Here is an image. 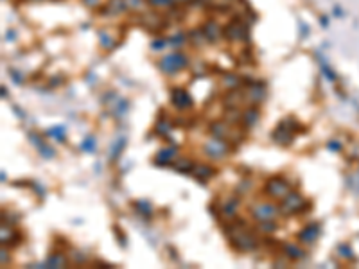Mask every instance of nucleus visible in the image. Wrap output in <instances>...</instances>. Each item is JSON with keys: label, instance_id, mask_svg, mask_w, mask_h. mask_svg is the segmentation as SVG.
Wrapping results in <instances>:
<instances>
[{"label": "nucleus", "instance_id": "f03ea898", "mask_svg": "<svg viewBox=\"0 0 359 269\" xmlns=\"http://www.w3.org/2000/svg\"><path fill=\"white\" fill-rule=\"evenodd\" d=\"M264 192L273 199H284L287 194L291 192V185L280 178V176H275V178H270L264 185Z\"/></svg>", "mask_w": 359, "mask_h": 269}, {"label": "nucleus", "instance_id": "4c0bfd02", "mask_svg": "<svg viewBox=\"0 0 359 269\" xmlns=\"http://www.w3.org/2000/svg\"><path fill=\"white\" fill-rule=\"evenodd\" d=\"M13 36H15V33H13V31H7V33H6V40H15Z\"/></svg>", "mask_w": 359, "mask_h": 269}, {"label": "nucleus", "instance_id": "dca6fc26", "mask_svg": "<svg viewBox=\"0 0 359 269\" xmlns=\"http://www.w3.org/2000/svg\"><path fill=\"white\" fill-rule=\"evenodd\" d=\"M176 147H166L162 149V151H158V154L155 156V164L156 165H167L171 164V160L176 156Z\"/></svg>", "mask_w": 359, "mask_h": 269}, {"label": "nucleus", "instance_id": "1a4fd4ad", "mask_svg": "<svg viewBox=\"0 0 359 269\" xmlns=\"http://www.w3.org/2000/svg\"><path fill=\"white\" fill-rule=\"evenodd\" d=\"M171 101L172 104L176 106L178 110H189L190 106H192V99H190V95L182 90V88H174L171 92Z\"/></svg>", "mask_w": 359, "mask_h": 269}, {"label": "nucleus", "instance_id": "ea45409f", "mask_svg": "<svg viewBox=\"0 0 359 269\" xmlns=\"http://www.w3.org/2000/svg\"><path fill=\"white\" fill-rule=\"evenodd\" d=\"M176 2H189V0H176Z\"/></svg>", "mask_w": 359, "mask_h": 269}, {"label": "nucleus", "instance_id": "9b49d317", "mask_svg": "<svg viewBox=\"0 0 359 269\" xmlns=\"http://www.w3.org/2000/svg\"><path fill=\"white\" fill-rule=\"evenodd\" d=\"M246 99L250 103H253V104H259L262 101L266 99V88L262 83H252V86H250V92L246 95Z\"/></svg>", "mask_w": 359, "mask_h": 269}, {"label": "nucleus", "instance_id": "f704fd0d", "mask_svg": "<svg viewBox=\"0 0 359 269\" xmlns=\"http://www.w3.org/2000/svg\"><path fill=\"white\" fill-rule=\"evenodd\" d=\"M321 72H323V74H325V76L329 77L331 81H336V76L332 74V70H331V68H329V66H327V65H321Z\"/></svg>", "mask_w": 359, "mask_h": 269}, {"label": "nucleus", "instance_id": "e433bc0d", "mask_svg": "<svg viewBox=\"0 0 359 269\" xmlns=\"http://www.w3.org/2000/svg\"><path fill=\"white\" fill-rule=\"evenodd\" d=\"M6 249H4V251H2V264H6V262H9V255H6Z\"/></svg>", "mask_w": 359, "mask_h": 269}, {"label": "nucleus", "instance_id": "ddd939ff", "mask_svg": "<svg viewBox=\"0 0 359 269\" xmlns=\"http://www.w3.org/2000/svg\"><path fill=\"white\" fill-rule=\"evenodd\" d=\"M203 33H205V36H207V41L215 43V41L223 36V29L215 22H207L203 25Z\"/></svg>", "mask_w": 359, "mask_h": 269}, {"label": "nucleus", "instance_id": "bb28decb", "mask_svg": "<svg viewBox=\"0 0 359 269\" xmlns=\"http://www.w3.org/2000/svg\"><path fill=\"white\" fill-rule=\"evenodd\" d=\"M47 135H49V137H56V140L63 142V140H65V127H63V126L50 127L49 131H47Z\"/></svg>", "mask_w": 359, "mask_h": 269}, {"label": "nucleus", "instance_id": "aec40b11", "mask_svg": "<svg viewBox=\"0 0 359 269\" xmlns=\"http://www.w3.org/2000/svg\"><path fill=\"white\" fill-rule=\"evenodd\" d=\"M284 255L287 258H291V260H300V258H304V249H300L298 246H295V244H286L284 246Z\"/></svg>", "mask_w": 359, "mask_h": 269}, {"label": "nucleus", "instance_id": "b1692460", "mask_svg": "<svg viewBox=\"0 0 359 269\" xmlns=\"http://www.w3.org/2000/svg\"><path fill=\"white\" fill-rule=\"evenodd\" d=\"M176 0H148V6L155 7V9H169V7H172V4H174Z\"/></svg>", "mask_w": 359, "mask_h": 269}, {"label": "nucleus", "instance_id": "f257e3e1", "mask_svg": "<svg viewBox=\"0 0 359 269\" xmlns=\"http://www.w3.org/2000/svg\"><path fill=\"white\" fill-rule=\"evenodd\" d=\"M227 233L230 242H232V246L237 251H252L259 244L257 237L248 230V226L244 225L243 221H239V225L235 223V225L227 226Z\"/></svg>", "mask_w": 359, "mask_h": 269}, {"label": "nucleus", "instance_id": "2eb2a0df", "mask_svg": "<svg viewBox=\"0 0 359 269\" xmlns=\"http://www.w3.org/2000/svg\"><path fill=\"white\" fill-rule=\"evenodd\" d=\"M260 119V113L257 108H248L246 111H243L241 117V124H244V127H253Z\"/></svg>", "mask_w": 359, "mask_h": 269}, {"label": "nucleus", "instance_id": "9d476101", "mask_svg": "<svg viewBox=\"0 0 359 269\" xmlns=\"http://www.w3.org/2000/svg\"><path fill=\"white\" fill-rule=\"evenodd\" d=\"M318 235H320V226H318V223H311V225H307L305 228H302L298 231L296 239L300 242H304V244H313L318 239Z\"/></svg>", "mask_w": 359, "mask_h": 269}, {"label": "nucleus", "instance_id": "72a5a7b5", "mask_svg": "<svg viewBox=\"0 0 359 269\" xmlns=\"http://www.w3.org/2000/svg\"><path fill=\"white\" fill-rule=\"evenodd\" d=\"M183 41H185V36H183V34H176V36H172L171 40H169V43H172V45H182Z\"/></svg>", "mask_w": 359, "mask_h": 269}, {"label": "nucleus", "instance_id": "a878e982", "mask_svg": "<svg viewBox=\"0 0 359 269\" xmlns=\"http://www.w3.org/2000/svg\"><path fill=\"white\" fill-rule=\"evenodd\" d=\"M155 131L158 133V135H162V137H169V133H171V124L169 122H164V121H158L155 126Z\"/></svg>", "mask_w": 359, "mask_h": 269}, {"label": "nucleus", "instance_id": "7ed1b4c3", "mask_svg": "<svg viewBox=\"0 0 359 269\" xmlns=\"http://www.w3.org/2000/svg\"><path fill=\"white\" fill-rule=\"evenodd\" d=\"M187 63L189 60L183 52H171L160 60V68L166 74H174V72L182 70L183 66H187Z\"/></svg>", "mask_w": 359, "mask_h": 269}, {"label": "nucleus", "instance_id": "0eeeda50", "mask_svg": "<svg viewBox=\"0 0 359 269\" xmlns=\"http://www.w3.org/2000/svg\"><path fill=\"white\" fill-rule=\"evenodd\" d=\"M223 34H225V38L230 40V41L244 40L246 38V25H244L241 20H232L227 27L223 29Z\"/></svg>", "mask_w": 359, "mask_h": 269}, {"label": "nucleus", "instance_id": "c756f323", "mask_svg": "<svg viewBox=\"0 0 359 269\" xmlns=\"http://www.w3.org/2000/svg\"><path fill=\"white\" fill-rule=\"evenodd\" d=\"M101 45H103V49H113V47H115V41L111 40L110 34L101 33Z\"/></svg>", "mask_w": 359, "mask_h": 269}, {"label": "nucleus", "instance_id": "7c9ffc66", "mask_svg": "<svg viewBox=\"0 0 359 269\" xmlns=\"http://www.w3.org/2000/svg\"><path fill=\"white\" fill-rule=\"evenodd\" d=\"M79 147L83 149V151H90V153H92V151H94V147H95V140H94V137H88L83 144H81V145H79Z\"/></svg>", "mask_w": 359, "mask_h": 269}, {"label": "nucleus", "instance_id": "6e6552de", "mask_svg": "<svg viewBox=\"0 0 359 269\" xmlns=\"http://www.w3.org/2000/svg\"><path fill=\"white\" fill-rule=\"evenodd\" d=\"M293 129L295 126L293 124H287V122H280L278 127H276L275 131H273V140L276 144H282V145H286L293 140Z\"/></svg>", "mask_w": 359, "mask_h": 269}, {"label": "nucleus", "instance_id": "412c9836", "mask_svg": "<svg viewBox=\"0 0 359 269\" xmlns=\"http://www.w3.org/2000/svg\"><path fill=\"white\" fill-rule=\"evenodd\" d=\"M47 266H50V268H63V266H66V257L63 253H52L49 260H47Z\"/></svg>", "mask_w": 359, "mask_h": 269}, {"label": "nucleus", "instance_id": "5701e85b", "mask_svg": "<svg viewBox=\"0 0 359 269\" xmlns=\"http://www.w3.org/2000/svg\"><path fill=\"white\" fill-rule=\"evenodd\" d=\"M174 165H176V170H180V172H189V170L192 172V169H194L192 160H189V158H180Z\"/></svg>", "mask_w": 359, "mask_h": 269}, {"label": "nucleus", "instance_id": "4468645a", "mask_svg": "<svg viewBox=\"0 0 359 269\" xmlns=\"http://www.w3.org/2000/svg\"><path fill=\"white\" fill-rule=\"evenodd\" d=\"M237 207H239V199L237 198H227L221 203V214H223V217H227V219H232L233 215L237 214Z\"/></svg>", "mask_w": 359, "mask_h": 269}, {"label": "nucleus", "instance_id": "58836bf2", "mask_svg": "<svg viewBox=\"0 0 359 269\" xmlns=\"http://www.w3.org/2000/svg\"><path fill=\"white\" fill-rule=\"evenodd\" d=\"M331 147H332V149H339V144H336V142H332V144H331Z\"/></svg>", "mask_w": 359, "mask_h": 269}, {"label": "nucleus", "instance_id": "c85d7f7f", "mask_svg": "<svg viewBox=\"0 0 359 269\" xmlns=\"http://www.w3.org/2000/svg\"><path fill=\"white\" fill-rule=\"evenodd\" d=\"M259 230H260V231H264V233H271V231H275V230H276V225H275V223H273V221H271V219H268V221H260Z\"/></svg>", "mask_w": 359, "mask_h": 269}, {"label": "nucleus", "instance_id": "f3484780", "mask_svg": "<svg viewBox=\"0 0 359 269\" xmlns=\"http://www.w3.org/2000/svg\"><path fill=\"white\" fill-rule=\"evenodd\" d=\"M31 140H33V144L36 145V147H38L40 154H42L43 158H52V156H54V149L49 147V145H47V144H45L43 140L38 137V135H34V133H33V135H31Z\"/></svg>", "mask_w": 359, "mask_h": 269}, {"label": "nucleus", "instance_id": "2f4dec72", "mask_svg": "<svg viewBox=\"0 0 359 269\" xmlns=\"http://www.w3.org/2000/svg\"><path fill=\"white\" fill-rule=\"evenodd\" d=\"M135 208H138V212L140 214H146V215H151V207L148 203H142V201H138V203H135Z\"/></svg>", "mask_w": 359, "mask_h": 269}, {"label": "nucleus", "instance_id": "6ab92c4d", "mask_svg": "<svg viewBox=\"0 0 359 269\" xmlns=\"http://www.w3.org/2000/svg\"><path fill=\"white\" fill-rule=\"evenodd\" d=\"M246 99V95L241 94V92H232V94L225 95V104H227V108H239V104L243 103V101Z\"/></svg>", "mask_w": 359, "mask_h": 269}, {"label": "nucleus", "instance_id": "473e14b6", "mask_svg": "<svg viewBox=\"0 0 359 269\" xmlns=\"http://www.w3.org/2000/svg\"><path fill=\"white\" fill-rule=\"evenodd\" d=\"M338 251H339V255L345 258H352V253H350V249H348V246H339L338 248Z\"/></svg>", "mask_w": 359, "mask_h": 269}, {"label": "nucleus", "instance_id": "393cba45", "mask_svg": "<svg viewBox=\"0 0 359 269\" xmlns=\"http://www.w3.org/2000/svg\"><path fill=\"white\" fill-rule=\"evenodd\" d=\"M129 11H142L148 6V0H126Z\"/></svg>", "mask_w": 359, "mask_h": 269}, {"label": "nucleus", "instance_id": "39448f33", "mask_svg": "<svg viewBox=\"0 0 359 269\" xmlns=\"http://www.w3.org/2000/svg\"><path fill=\"white\" fill-rule=\"evenodd\" d=\"M203 149H205V154L210 156V158H214V160H221L230 153V145H228V142L225 140V138H219V137L210 138L209 142L203 145Z\"/></svg>", "mask_w": 359, "mask_h": 269}, {"label": "nucleus", "instance_id": "a211bd4d", "mask_svg": "<svg viewBox=\"0 0 359 269\" xmlns=\"http://www.w3.org/2000/svg\"><path fill=\"white\" fill-rule=\"evenodd\" d=\"M124 11H127L126 0H110L108 2V15H121Z\"/></svg>", "mask_w": 359, "mask_h": 269}, {"label": "nucleus", "instance_id": "c9c22d12", "mask_svg": "<svg viewBox=\"0 0 359 269\" xmlns=\"http://www.w3.org/2000/svg\"><path fill=\"white\" fill-rule=\"evenodd\" d=\"M83 4H84V6H88V7H92V9H94V7H97L101 4V0H83Z\"/></svg>", "mask_w": 359, "mask_h": 269}, {"label": "nucleus", "instance_id": "cd10ccee", "mask_svg": "<svg viewBox=\"0 0 359 269\" xmlns=\"http://www.w3.org/2000/svg\"><path fill=\"white\" fill-rule=\"evenodd\" d=\"M124 144H126V138L121 137L119 140L115 142V145H113V149H111V160H115L119 154H121V151L124 149Z\"/></svg>", "mask_w": 359, "mask_h": 269}, {"label": "nucleus", "instance_id": "4be33fe9", "mask_svg": "<svg viewBox=\"0 0 359 269\" xmlns=\"http://www.w3.org/2000/svg\"><path fill=\"white\" fill-rule=\"evenodd\" d=\"M239 76H235V74H225L223 76V86L225 88H230V90H235V88L239 86Z\"/></svg>", "mask_w": 359, "mask_h": 269}, {"label": "nucleus", "instance_id": "f8f14e48", "mask_svg": "<svg viewBox=\"0 0 359 269\" xmlns=\"http://www.w3.org/2000/svg\"><path fill=\"white\" fill-rule=\"evenodd\" d=\"M215 174L214 167H210V165H205V164H199V165H194L192 169V176L199 182H209L210 178Z\"/></svg>", "mask_w": 359, "mask_h": 269}, {"label": "nucleus", "instance_id": "423d86ee", "mask_svg": "<svg viewBox=\"0 0 359 269\" xmlns=\"http://www.w3.org/2000/svg\"><path fill=\"white\" fill-rule=\"evenodd\" d=\"M276 207L271 203H266V201H262V203H255L252 208H250V214L253 215L255 219L259 221H268V219H273L276 215Z\"/></svg>", "mask_w": 359, "mask_h": 269}, {"label": "nucleus", "instance_id": "20e7f679", "mask_svg": "<svg viewBox=\"0 0 359 269\" xmlns=\"http://www.w3.org/2000/svg\"><path fill=\"white\" fill-rule=\"evenodd\" d=\"M305 205H307V201L304 199V196H302V194L289 192L286 198L282 199L280 212L284 215H293V214H296V212H300V210H304Z\"/></svg>", "mask_w": 359, "mask_h": 269}]
</instances>
